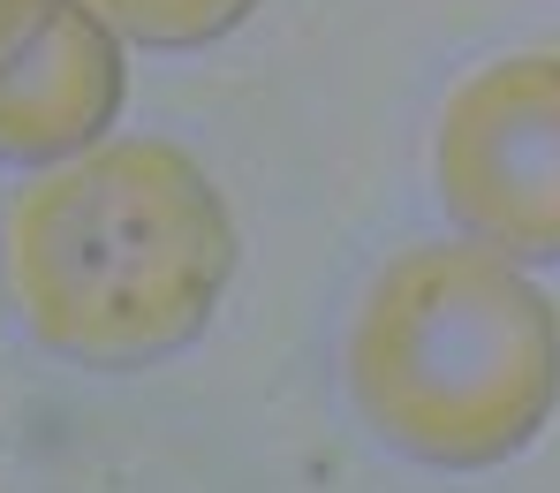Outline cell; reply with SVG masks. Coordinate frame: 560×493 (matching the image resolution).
Segmentation results:
<instances>
[{
    "label": "cell",
    "instance_id": "cell-5",
    "mask_svg": "<svg viewBox=\"0 0 560 493\" xmlns=\"http://www.w3.org/2000/svg\"><path fill=\"white\" fill-rule=\"evenodd\" d=\"M84 8H92L114 38L183 54V46H212V38H228L235 23H250L258 0H84Z\"/></svg>",
    "mask_w": 560,
    "mask_h": 493
},
{
    "label": "cell",
    "instance_id": "cell-4",
    "mask_svg": "<svg viewBox=\"0 0 560 493\" xmlns=\"http://www.w3.org/2000/svg\"><path fill=\"white\" fill-rule=\"evenodd\" d=\"M121 99H129L121 38L84 0H54L38 38L0 69V160L61 168L92 152L121 122Z\"/></svg>",
    "mask_w": 560,
    "mask_h": 493
},
{
    "label": "cell",
    "instance_id": "cell-3",
    "mask_svg": "<svg viewBox=\"0 0 560 493\" xmlns=\"http://www.w3.org/2000/svg\"><path fill=\"white\" fill-rule=\"evenodd\" d=\"M432 183L469 243L560 266V54H508L440 106Z\"/></svg>",
    "mask_w": 560,
    "mask_h": 493
},
{
    "label": "cell",
    "instance_id": "cell-6",
    "mask_svg": "<svg viewBox=\"0 0 560 493\" xmlns=\"http://www.w3.org/2000/svg\"><path fill=\"white\" fill-rule=\"evenodd\" d=\"M46 8H54V0H0V69H8V61H15V54L38 38Z\"/></svg>",
    "mask_w": 560,
    "mask_h": 493
},
{
    "label": "cell",
    "instance_id": "cell-2",
    "mask_svg": "<svg viewBox=\"0 0 560 493\" xmlns=\"http://www.w3.org/2000/svg\"><path fill=\"white\" fill-rule=\"evenodd\" d=\"M349 394L409 463H508L560 402L553 296L492 243H409L349 319Z\"/></svg>",
    "mask_w": 560,
    "mask_h": 493
},
{
    "label": "cell",
    "instance_id": "cell-1",
    "mask_svg": "<svg viewBox=\"0 0 560 493\" xmlns=\"http://www.w3.org/2000/svg\"><path fill=\"white\" fill-rule=\"evenodd\" d=\"M0 282L38 349L137 372L205 334L235 282V213L167 137H106L38 168L0 228Z\"/></svg>",
    "mask_w": 560,
    "mask_h": 493
}]
</instances>
